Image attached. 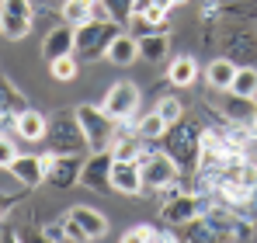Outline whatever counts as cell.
Returning a JSON list of instances; mask_svg holds the SVG:
<instances>
[{"instance_id":"1","label":"cell","mask_w":257,"mask_h":243,"mask_svg":"<svg viewBox=\"0 0 257 243\" xmlns=\"http://www.w3.org/2000/svg\"><path fill=\"white\" fill-rule=\"evenodd\" d=\"M202 222L212 229L219 240H254L257 236V222L247 215V212H240V208H233V205H222L215 202L209 205L205 212H202Z\"/></svg>"},{"instance_id":"2","label":"cell","mask_w":257,"mask_h":243,"mask_svg":"<svg viewBox=\"0 0 257 243\" xmlns=\"http://www.w3.org/2000/svg\"><path fill=\"white\" fill-rule=\"evenodd\" d=\"M73 115L80 122V132H84L90 150H111V143H115V118L104 108H97V104H77Z\"/></svg>"},{"instance_id":"3","label":"cell","mask_w":257,"mask_h":243,"mask_svg":"<svg viewBox=\"0 0 257 243\" xmlns=\"http://www.w3.org/2000/svg\"><path fill=\"white\" fill-rule=\"evenodd\" d=\"M118 32H122L118 21H97V18H90L84 25H77V56H84V59L104 56L108 42L115 39Z\"/></svg>"},{"instance_id":"4","label":"cell","mask_w":257,"mask_h":243,"mask_svg":"<svg viewBox=\"0 0 257 243\" xmlns=\"http://www.w3.org/2000/svg\"><path fill=\"white\" fill-rule=\"evenodd\" d=\"M198 125H188V122H174L167 129V153H171L177 167H198L202 157V146H198Z\"/></svg>"},{"instance_id":"5","label":"cell","mask_w":257,"mask_h":243,"mask_svg":"<svg viewBox=\"0 0 257 243\" xmlns=\"http://www.w3.org/2000/svg\"><path fill=\"white\" fill-rule=\"evenodd\" d=\"M209 208V202L202 195H191V191H177L171 198H164L160 205V215L167 226H191L195 219H202V212Z\"/></svg>"},{"instance_id":"6","label":"cell","mask_w":257,"mask_h":243,"mask_svg":"<svg viewBox=\"0 0 257 243\" xmlns=\"http://www.w3.org/2000/svg\"><path fill=\"white\" fill-rule=\"evenodd\" d=\"M139 104H143V94H139V87L132 80H118L108 87V94H104V111L111 115L115 122H128L139 115Z\"/></svg>"},{"instance_id":"7","label":"cell","mask_w":257,"mask_h":243,"mask_svg":"<svg viewBox=\"0 0 257 243\" xmlns=\"http://www.w3.org/2000/svg\"><path fill=\"white\" fill-rule=\"evenodd\" d=\"M139 167H143V184L153 188V191H164V188L181 181V167L171 153H146L139 160Z\"/></svg>"},{"instance_id":"8","label":"cell","mask_w":257,"mask_h":243,"mask_svg":"<svg viewBox=\"0 0 257 243\" xmlns=\"http://www.w3.org/2000/svg\"><path fill=\"white\" fill-rule=\"evenodd\" d=\"M45 139H52V150H56V153H80V150L87 146L77 115L49 118V136H45Z\"/></svg>"},{"instance_id":"9","label":"cell","mask_w":257,"mask_h":243,"mask_svg":"<svg viewBox=\"0 0 257 243\" xmlns=\"http://www.w3.org/2000/svg\"><path fill=\"white\" fill-rule=\"evenodd\" d=\"M111 163H115L111 150H90V160H84L80 167V184L90 191H111Z\"/></svg>"},{"instance_id":"10","label":"cell","mask_w":257,"mask_h":243,"mask_svg":"<svg viewBox=\"0 0 257 243\" xmlns=\"http://www.w3.org/2000/svg\"><path fill=\"white\" fill-rule=\"evenodd\" d=\"M45 160H49V170H45V181L52 184V188H73V184H80V153H45Z\"/></svg>"},{"instance_id":"11","label":"cell","mask_w":257,"mask_h":243,"mask_svg":"<svg viewBox=\"0 0 257 243\" xmlns=\"http://www.w3.org/2000/svg\"><path fill=\"white\" fill-rule=\"evenodd\" d=\"M73 52H77V28H73V25L59 21V25H52V28L45 32V39H42L45 63H52V59H59V56H73Z\"/></svg>"},{"instance_id":"12","label":"cell","mask_w":257,"mask_h":243,"mask_svg":"<svg viewBox=\"0 0 257 243\" xmlns=\"http://www.w3.org/2000/svg\"><path fill=\"white\" fill-rule=\"evenodd\" d=\"M111 191L128 195V198L143 195V191H146V184H143V167L136 160H118V157H115V163H111Z\"/></svg>"},{"instance_id":"13","label":"cell","mask_w":257,"mask_h":243,"mask_svg":"<svg viewBox=\"0 0 257 243\" xmlns=\"http://www.w3.org/2000/svg\"><path fill=\"white\" fill-rule=\"evenodd\" d=\"M219 122L254 125V122H257V97H240V94H233V90H222V101H219Z\"/></svg>"},{"instance_id":"14","label":"cell","mask_w":257,"mask_h":243,"mask_svg":"<svg viewBox=\"0 0 257 243\" xmlns=\"http://www.w3.org/2000/svg\"><path fill=\"white\" fill-rule=\"evenodd\" d=\"M45 170H49V160L45 153H18V160L11 163V177H18V184L25 188H39L45 184Z\"/></svg>"},{"instance_id":"15","label":"cell","mask_w":257,"mask_h":243,"mask_svg":"<svg viewBox=\"0 0 257 243\" xmlns=\"http://www.w3.org/2000/svg\"><path fill=\"white\" fill-rule=\"evenodd\" d=\"M14 136L25 139V143H39V139L49 136V118L35 108H21L18 118H14Z\"/></svg>"},{"instance_id":"16","label":"cell","mask_w":257,"mask_h":243,"mask_svg":"<svg viewBox=\"0 0 257 243\" xmlns=\"http://www.w3.org/2000/svg\"><path fill=\"white\" fill-rule=\"evenodd\" d=\"M104 59H108L111 66H132V63L139 59V39H136L132 32H118L115 39L108 42Z\"/></svg>"},{"instance_id":"17","label":"cell","mask_w":257,"mask_h":243,"mask_svg":"<svg viewBox=\"0 0 257 243\" xmlns=\"http://www.w3.org/2000/svg\"><path fill=\"white\" fill-rule=\"evenodd\" d=\"M167 52H171V35L167 32L153 28V32L139 35V59H146L150 66H160L167 59Z\"/></svg>"},{"instance_id":"18","label":"cell","mask_w":257,"mask_h":243,"mask_svg":"<svg viewBox=\"0 0 257 243\" xmlns=\"http://www.w3.org/2000/svg\"><path fill=\"white\" fill-rule=\"evenodd\" d=\"M226 56H229L236 66H254V59H257V35H250V32L229 35V39H226Z\"/></svg>"},{"instance_id":"19","label":"cell","mask_w":257,"mask_h":243,"mask_svg":"<svg viewBox=\"0 0 257 243\" xmlns=\"http://www.w3.org/2000/svg\"><path fill=\"white\" fill-rule=\"evenodd\" d=\"M66 215H70V219H77V222L84 226V233L90 236V240H101V236L108 233V219H104L97 208H90V205H73Z\"/></svg>"},{"instance_id":"20","label":"cell","mask_w":257,"mask_h":243,"mask_svg":"<svg viewBox=\"0 0 257 243\" xmlns=\"http://www.w3.org/2000/svg\"><path fill=\"white\" fill-rule=\"evenodd\" d=\"M236 70H240V66H236L229 56H219V59H212V63L205 66V80H209L212 90L222 94V90H229V83H233V77H236Z\"/></svg>"},{"instance_id":"21","label":"cell","mask_w":257,"mask_h":243,"mask_svg":"<svg viewBox=\"0 0 257 243\" xmlns=\"http://www.w3.org/2000/svg\"><path fill=\"white\" fill-rule=\"evenodd\" d=\"M32 28H35V18H28V14H11V11H0V35L7 42H21L32 35Z\"/></svg>"},{"instance_id":"22","label":"cell","mask_w":257,"mask_h":243,"mask_svg":"<svg viewBox=\"0 0 257 243\" xmlns=\"http://www.w3.org/2000/svg\"><path fill=\"white\" fill-rule=\"evenodd\" d=\"M167 80L174 87H191V83L198 80V63H195V56H174L171 63H167Z\"/></svg>"},{"instance_id":"23","label":"cell","mask_w":257,"mask_h":243,"mask_svg":"<svg viewBox=\"0 0 257 243\" xmlns=\"http://www.w3.org/2000/svg\"><path fill=\"white\" fill-rule=\"evenodd\" d=\"M94 7H97V0H63V21L77 28L94 18Z\"/></svg>"},{"instance_id":"24","label":"cell","mask_w":257,"mask_h":243,"mask_svg":"<svg viewBox=\"0 0 257 243\" xmlns=\"http://www.w3.org/2000/svg\"><path fill=\"white\" fill-rule=\"evenodd\" d=\"M229 90L240 94V97H257V70L254 66H240L233 83H229Z\"/></svg>"},{"instance_id":"25","label":"cell","mask_w":257,"mask_h":243,"mask_svg":"<svg viewBox=\"0 0 257 243\" xmlns=\"http://www.w3.org/2000/svg\"><path fill=\"white\" fill-rule=\"evenodd\" d=\"M167 129H171V125L160 118L157 111H150L146 118H136V132H139L143 139H164V136H167Z\"/></svg>"},{"instance_id":"26","label":"cell","mask_w":257,"mask_h":243,"mask_svg":"<svg viewBox=\"0 0 257 243\" xmlns=\"http://www.w3.org/2000/svg\"><path fill=\"white\" fill-rule=\"evenodd\" d=\"M21 108H28V104H25V97L18 94V87L0 77V115H7V111H14V115H18Z\"/></svg>"},{"instance_id":"27","label":"cell","mask_w":257,"mask_h":243,"mask_svg":"<svg viewBox=\"0 0 257 243\" xmlns=\"http://www.w3.org/2000/svg\"><path fill=\"white\" fill-rule=\"evenodd\" d=\"M104 11H108V18L111 21H118V25H128L132 21V14H136V0H97Z\"/></svg>"},{"instance_id":"28","label":"cell","mask_w":257,"mask_h":243,"mask_svg":"<svg viewBox=\"0 0 257 243\" xmlns=\"http://www.w3.org/2000/svg\"><path fill=\"white\" fill-rule=\"evenodd\" d=\"M77 70H80V66H77V59H73V56H59V59H52V63H49V73H52V80H73V77H77Z\"/></svg>"},{"instance_id":"29","label":"cell","mask_w":257,"mask_h":243,"mask_svg":"<svg viewBox=\"0 0 257 243\" xmlns=\"http://www.w3.org/2000/svg\"><path fill=\"white\" fill-rule=\"evenodd\" d=\"M157 115L167 122V125H174V122L184 118V104H181L174 94H171V97H160V104H157Z\"/></svg>"},{"instance_id":"30","label":"cell","mask_w":257,"mask_h":243,"mask_svg":"<svg viewBox=\"0 0 257 243\" xmlns=\"http://www.w3.org/2000/svg\"><path fill=\"white\" fill-rule=\"evenodd\" d=\"M157 226H150V222H139V226H132L128 233H122V243H153L157 240Z\"/></svg>"},{"instance_id":"31","label":"cell","mask_w":257,"mask_h":243,"mask_svg":"<svg viewBox=\"0 0 257 243\" xmlns=\"http://www.w3.org/2000/svg\"><path fill=\"white\" fill-rule=\"evenodd\" d=\"M14 160H18V146H14L7 136H0V170H11Z\"/></svg>"},{"instance_id":"32","label":"cell","mask_w":257,"mask_h":243,"mask_svg":"<svg viewBox=\"0 0 257 243\" xmlns=\"http://www.w3.org/2000/svg\"><path fill=\"white\" fill-rule=\"evenodd\" d=\"M42 240H49V243L66 240V219H63V222H49V226H42Z\"/></svg>"},{"instance_id":"33","label":"cell","mask_w":257,"mask_h":243,"mask_svg":"<svg viewBox=\"0 0 257 243\" xmlns=\"http://www.w3.org/2000/svg\"><path fill=\"white\" fill-rule=\"evenodd\" d=\"M66 240H77V243H87V240H90V236L84 233V226H80L77 219H70V215H66Z\"/></svg>"},{"instance_id":"34","label":"cell","mask_w":257,"mask_h":243,"mask_svg":"<svg viewBox=\"0 0 257 243\" xmlns=\"http://www.w3.org/2000/svg\"><path fill=\"white\" fill-rule=\"evenodd\" d=\"M14 202H18V195H4V191H0V219L11 212V205H14Z\"/></svg>"},{"instance_id":"35","label":"cell","mask_w":257,"mask_h":243,"mask_svg":"<svg viewBox=\"0 0 257 243\" xmlns=\"http://www.w3.org/2000/svg\"><path fill=\"white\" fill-rule=\"evenodd\" d=\"M153 4H157L160 11H174V4H171V0H153Z\"/></svg>"},{"instance_id":"36","label":"cell","mask_w":257,"mask_h":243,"mask_svg":"<svg viewBox=\"0 0 257 243\" xmlns=\"http://www.w3.org/2000/svg\"><path fill=\"white\" fill-rule=\"evenodd\" d=\"M171 4H174V7H181V4H188V0H171Z\"/></svg>"}]
</instances>
